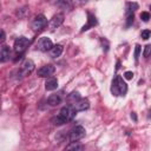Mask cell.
Listing matches in <instances>:
<instances>
[{"label": "cell", "instance_id": "1", "mask_svg": "<svg viewBox=\"0 0 151 151\" xmlns=\"http://www.w3.org/2000/svg\"><path fill=\"white\" fill-rule=\"evenodd\" d=\"M111 92L115 96H124L128 92V85L123 80V78L120 77V76H117V77L112 80Z\"/></svg>", "mask_w": 151, "mask_h": 151}, {"label": "cell", "instance_id": "2", "mask_svg": "<svg viewBox=\"0 0 151 151\" xmlns=\"http://www.w3.org/2000/svg\"><path fill=\"white\" fill-rule=\"evenodd\" d=\"M76 111L74 110V107L73 106H64L61 110H60V112H59V116L61 117V119L64 120L65 123H67V122H70V120H72L73 118H74V116H76Z\"/></svg>", "mask_w": 151, "mask_h": 151}, {"label": "cell", "instance_id": "3", "mask_svg": "<svg viewBox=\"0 0 151 151\" xmlns=\"http://www.w3.org/2000/svg\"><path fill=\"white\" fill-rule=\"evenodd\" d=\"M85 136V129L83 127H80V125H77V127H74L70 133H69V139L71 142H77L79 139H82V138Z\"/></svg>", "mask_w": 151, "mask_h": 151}, {"label": "cell", "instance_id": "4", "mask_svg": "<svg viewBox=\"0 0 151 151\" xmlns=\"http://www.w3.org/2000/svg\"><path fill=\"white\" fill-rule=\"evenodd\" d=\"M35 47H37V50H39V51H41V52H47V51H50V50L53 47V43H52V40L50 39V38L43 37V38H40V39L38 40Z\"/></svg>", "mask_w": 151, "mask_h": 151}, {"label": "cell", "instance_id": "5", "mask_svg": "<svg viewBox=\"0 0 151 151\" xmlns=\"http://www.w3.org/2000/svg\"><path fill=\"white\" fill-rule=\"evenodd\" d=\"M47 24V19L44 14H38L33 18L32 20V29L35 31H39L41 29H44Z\"/></svg>", "mask_w": 151, "mask_h": 151}, {"label": "cell", "instance_id": "6", "mask_svg": "<svg viewBox=\"0 0 151 151\" xmlns=\"http://www.w3.org/2000/svg\"><path fill=\"white\" fill-rule=\"evenodd\" d=\"M29 44H30V40L27 39V38L19 37L18 39L14 41V51L17 53H22L25 50H26V47L29 46Z\"/></svg>", "mask_w": 151, "mask_h": 151}, {"label": "cell", "instance_id": "7", "mask_svg": "<svg viewBox=\"0 0 151 151\" xmlns=\"http://www.w3.org/2000/svg\"><path fill=\"white\" fill-rule=\"evenodd\" d=\"M64 14L63 13H57V14H54L53 17H52V19L50 20V22H48V29H50V31H54L56 29H58L60 25L64 22Z\"/></svg>", "mask_w": 151, "mask_h": 151}, {"label": "cell", "instance_id": "8", "mask_svg": "<svg viewBox=\"0 0 151 151\" xmlns=\"http://www.w3.org/2000/svg\"><path fill=\"white\" fill-rule=\"evenodd\" d=\"M54 72H56V67L53 65H51V64H47V65L41 66L39 70H38L37 74H38V77L45 78V77H50V76H52Z\"/></svg>", "mask_w": 151, "mask_h": 151}, {"label": "cell", "instance_id": "9", "mask_svg": "<svg viewBox=\"0 0 151 151\" xmlns=\"http://www.w3.org/2000/svg\"><path fill=\"white\" fill-rule=\"evenodd\" d=\"M72 106L74 107V110L77 112L78 111H85V110H87L90 107V102L86 98H80L78 102H76Z\"/></svg>", "mask_w": 151, "mask_h": 151}, {"label": "cell", "instance_id": "10", "mask_svg": "<svg viewBox=\"0 0 151 151\" xmlns=\"http://www.w3.org/2000/svg\"><path fill=\"white\" fill-rule=\"evenodd\" d=\"M96 25H97L96 17L92 13H90V12H87V22H86V25H84V26L82 27V32H85L87 30H90L91 27H95Z\"/></svg>", "mask_w": 151, "mask_h": 151}, {"label": "cell", "instance_id": "11", "mask_svg": "<svg viewBox=\"0 0 151 151\" xmlns=\"http://www.w3.org/2000/svg\"><path fill=\"white\" fill-rule=\"evenodd\" d=\"M21 70H22V74L24 76H29L32 73V71L34 70V63L31 60V59H26L24 61V64L21 66Z\"/></svg>", "mask_w": 151, "mask_h": 151}, {"label": "cell", "instance_id": "12", "mask_svg": "<svg viewBox=\"0 0 151 151\" xmlns=\"http://www.w3.org/2000/svg\"><path fill=\"white\" fill-rule=\"evenodd\" d=\"M10 56H11V50L8 46L6 45H3L1 46V51H0V60L1 63H5L10 59Z\"/></svg>", "mask_w": 151, "mask_h": 151}, {"label": "cell", "instance_id": "13", "mask_svg": "<svg viewBox=\"0 0 151 151\" xmlns=\"http://www.w3.org/2000/svg\"><path fill=\"white\" fill-rule=\"evenodd\" d=\"M58 87V80L56 78H50L45 83V89L47 91H53Z\"/></svg>", "mask_w": 151, "mask_h": 151}, {"label": "cell", "instance_id": "14", "mask_svg": "<svg viewBox=\"0 0 151 151\" xmlns=\"http://www.w3.org/2000/svg\"><path fill=\"white\" fill-rule=\"evenodd\" d=\"M47 103L51 106H57L61 103V96L60 95H51L47 99Z\"/></svg>", "mask_w": 151, "mask_h": 151}, {"label": "cell", "instance_id": "15", "mask_svg": "<svg viewBox=\"0 0 151 151\" xmlns=\"http://www.w3.org/2000/svg\"><path fill=\"white\" fill-rule=\"evenodd\" d=\"M63 46L60 45V44H57V45H53V47L50 50V53H51V57H53V58H57V57H59L61 53H63Z\"/></svg>", "mask_w": 151, "mask_h": 151}, {"label": "cell", "instance_id": "16", "mask_svg": "<svg viewBox=\"0 0 151 151\" xmlns=\"http://www.w3.org/2000/svg\"><path fill=\"white\" fill-rule=\"evenodd\" d=\"M67 99L70 100L71 103H76V102H78V100L80 99V95H79V92H77V91H73V92H71L70 95H69V97H67Z\"/></svg>", "mask_w": 151, "mask_h": 151}, {"label": "cell", "instance_id": "17", "mask_svg": "<svg viewBox=\"0 0 151 151\" xmlns=\"http://www.w3.org/2000/svg\"><path fill=\"white\" fill-rule=\"evenodd\" d=\"M57 5L63 8H71V0H57Z\"/></svg>", "mask_w": 151, "mask_h": 151}, {"label": "cell", "instance_id": "18", "mask_svg": "<svg viewBox=\"0 0 151 151\" xmlns=\"http://www.w3.org/2000/svg\"><path fill=\"white\" fill-rule=\"evenodd\" d=\"M138 10V4L137 3H128L127 4V13H132L133 11Z\"/></svg>", "mask_w": 151, "mask_h": 151}, {"label": "cell", "instance_id": "19", "mask_svg": "<svg viewBox=\"0 0 151 151\" xmlns=\"http://www.w3.org/2000/svg\"><path fill=\"white\" fill-rule=\"evenodd\" d=\"M66 150H83V146L77 142H72L69 146H66Z\"/></svg>", "mask_w": 151, "mask_h": 151}, {"label": "cell", "instance_id": "20", "mask_svg": "<svg viewBox=\"0 0 151 151\" xmlns=\"http://www.w3.org/2000/svg\"><path fill=\"white\" fill-rule=\"evenodd\" d=\"M52 123L54 124V125H63V124H65V122L61 119V117L58 115L57 117H54V118H52Z\"/></svg>", "mask_w": 151, "mask_h": 151}, {"label": "cell", "instance_id": "21", "mask_svg": "<svg viewBox=\"0 0 151 151\" xmlns=\"http://www.w3.org/2000/svg\"><path fill=\"white\" fill-rule=\"evenodd\" d=\"M141 50H142L141 45L137 44L136 47H135V59L136 60H138V58H139V56H141Z\"/></svg>", "mask_w": 151, "mask_h": 151}, {"label": "cell", "instance_id": "22", "mask_svg": "<svg viewBox=\"0 0 151 151\" xmlns=\"http://www.w3.org/2000/svg\"><path fill=\"white\" fill-rule=\"evenodd\" d=\"M151 54V45H146L144 47V52H143V57L144 58H148L149 56Z\"/></svg>", "mask_w": 151, "mask_h": 151}, {"label": "cell", "instance_id": "23", "mask_svg": "<svg viewBox=\"0 0 151 151\" xmlns=\"http://www.w3.org/2000/svg\"><path fill=\"white\" fill-rule=\"evenodd\" d=\"M141 35H142V38L144 40H146V39H149V38L151 37V31L150 30H144V31H142Z\"/></svg>", "mask_w": 151, "mask_h": 151}, {"label": "cell", "instance_id": "24", "mask_svg": "<svg viewBox=\"0 0 151 151\" xmlns=\"http://www.w3.org/2000/svg\"><path fill=\"white\" fill-rule=\"evenodd\" d=\"M133 19H135V17H133V13H129L128 14V18H127V26L129 27V26H131L132 25V22H133Z\"/></svg>", "mask_w": 151, "mask_h": 151}, {"label": "cell", "instance_id": "25", "mask_svg": "<svg viewBox=\"0 0 151 151\" xmlns=\"http://www.w3.org/2000/svg\"><path fill=\"white\" fill-rule=\"evenodd\" d=\"M141 19L143 20V21H149V19H150V13L149 12H142L141 13Z\"/></svg>", "mask_w": 151, "mask_h": 151}, {"label": "cell", "instance_id": "26", "mask_svg": "<svg viewBox=\"0 0 151 151\" xmlns=\"http://www.w3.org/2000/svg\"><path fill=\"white\" fill-rule=\"evenodd\" d=\"M124 78L128 79V80H131L133 78V72L132 71H127V72L124 73Z\"/></svg>", "mask_w": 151, "mask_h": 151}, {"label": "cell", "instance_id": "27", "mask_svg": "<svg viewBox=\"0 0 151 151\" xmlns=\"http://www.w3.org/2000/svg\"><path fill=\"white\" fill-rule=\"evenodd\" d=\"M5 39H6V38H5V32H4V31H1V38H0V41L4 43V41H5Z\"/></svg>", "mask_w": 151, "mask_h": 151}, {"label": "cell", "instance_id": "28", "mask_svg": "<svg viewBox=\"0 0 151 151\" xmlns=\"http://www.w3.org/2000/svg\"><path fill=\"white\" fill-rule=\"evenodd\" d=\"M131 118H132L135 122L137 120V116H136V113H135V112H132V113H131Z\"/></svg>", "mask_w": 151, "mask_h": 151}, {"label": "cell", "instance_id": "29", "mask_svg": "<svg viewBox=\"0 0 151 151\" xmlns=\"http://www.w3.org/2000/svg\"><path fill=\"white\" fill-rule=\"evenodd\" d=\"M119 66H120V63H119V61H117V66H116V70H118V69H119Z\"/></svg>", "mask_w": 151, "mask_h": 151}, {"label": "cell", "instance_id": "30", "mask_svg": "<svg viewBox=\"0 0 151 151\" xmlns=\"http://www.w3.org/2000/svg\"><path fill=\"white\" fill-rule=\"evenodd\" d=\"M77 1H79V3H86V1H89V0H77Z\"/></svg>", "mask_w": 151, "mask_h": 151}, {"label": "cell", "instance_id": "31", "mask_svg": "<svg viewBox=\"0 0 151 151\" xmlns=\"http://www.w3.org/2000/svg\"><path fill=\"white\" fill-rule=\"evenodd\" d=\"M150 10H151V6H150Z\"/></svg>", "mask_w": 151, "mask_h": 151}]
</instances>
